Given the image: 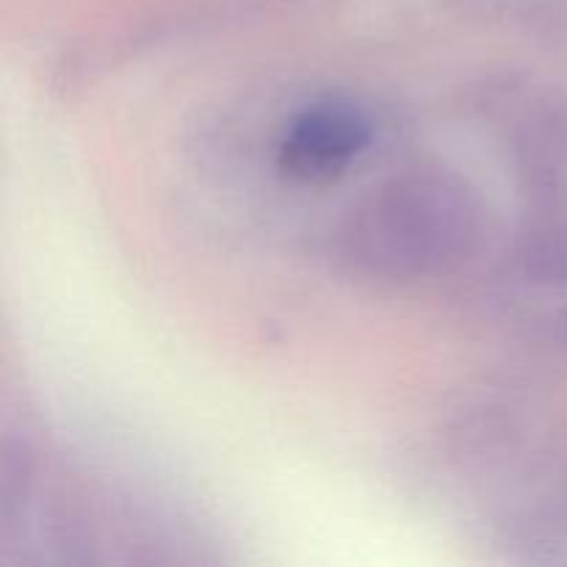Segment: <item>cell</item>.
I'll return each instance as SVG.
<instances>
[{
	"mask_svg": "<svg viewBox=\"0 0 567 567\" xmlns=\"http://www.w3.org/2000/svg\"><path fill=\"white\" fill-rule=\"evenodd\" d=\"M369 138V122L354 105L316 103L286 127L277 164L293 181L330 183L352 166Z\"/></svg>",
	"mask_w": 567,
	"mask_h": 567,
	"instance_id": "1",
	"label": "cell"
}]
</instances>
